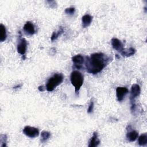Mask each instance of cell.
<instances>
[{"mask_svg": "<svg viewBox=\"0 0 147 147\" xmlns=\"http://www.w3.org/2000/svg\"><path fill=\"white\" fill-rule=\"evenodd\" d=\"M140 91H141V88L138 84H134L132 85L131 87L130 96V99L131 102L134 101L135 98L140 95Z\"/></svg>", "mask_w": 147, "mask_h": 147, "instance_id": "obj_6", "label": "cell"}, {"mask_svg": "<svg viewBox=\"0 0 147 147\" xmlns=\"http://www.w3.org/2000/svg\"><path fill=\"white\" fill-rule=\"evenodd\" d=\"M38 89L40 91H44V88L42 86H40L38 87Z\"/></svg>", "mask_w": 147, "mask_h": 147, "instance_id": "obj_21", "label": "cell"}, {"mask_svg": "<svg viewBox=\"0 0 147 147\" xmlns=\"http://www.w3.org/2000/svg\"><path fill=\"white\" fill-rule=\"evenodd\" d=\"M72 61L73 63L74 64L75 66L78 68L80 69L82 67V65L83 64L84 61V57L81 55H77L72 57Z\"/></svg>", "mask_w": 147, "mask_h": 147, "instance_id": "obj_8", "label": "cell"}, {"mask_svg": "<svg viewBox=\"0 0 147 147\" xmlns=\"http://www.w3.org/2000/svg\"><path fill=\"white\" fill-rule=\"evenodd\" d=\"M109 57L103 53H94L87 57L85 65L87 71L90 74L100 72L107 64Z\"/></svg>", "mask_w": 147, "mask_h": 147, "instance_id": "obj_1", "label": "cell"}, {"mask_svg": "<svg viewBox=\"0 0 147 147\" xmlns=\"http://www.w3.org/2000/svg\"><path fill=\"white\" fill-rule=\"evenodd\" d=\"M23 29L24 32L28 35L31 36L35 33L34 26L33 24L30 21H28L26 22L23 27Z\"/></svg>", "mask_w": 147, "mask_h": 147, "instance_id": "obj_9", "label": "cell"}, {"mask_svg": "<svg viewBox=\"0 0 147 147\" xmlns=\"http://www.w3.org/2000/svg\"><path fill=\"white\" fill-rule=\"evenodd\" d=\"M93 109H94V102L92 101H91L90 105H89V106H88V108L87 109V113H90L93 110Z\"/></svg>", "mask_w": 147, "mask_h": 147, "instance_id": "obj_20", "label": "cell"}, {"mask_svg": "<svg viewBox=\"0 0 147 147\" xmlns=\"http://www.w3.org/2000/svg\"><path fill=\"white\" fill-rule=\"evenodd\" d=\"M92 20V17L90 14H86L83 16L82 18V24L83 28H85L88 26Z\"/></svg>", "mask_w": 147, "mask_h": 147, "instance_id": "obj_11", "label": "cell"}, {"mask_svg": "<svg viewBox=\"0 0 147 147\" xmlns=\"http://www.w3.org/2000/svg\"><path fill=\"white\" fill-rule=\"evenodd\" d=\"M100 142V141L99 140L98 138V133L96 132H94L92 137L90 139V141L89 142V147H95L99 145Z\"/></svg>", "mask_w": 147, "mask_h": 147, "instance_id": "obj_12", "label": "cell"}, {"mask_svg": "<svg viewBox=\"0 0 147 147\" xmlns=\"http://www.w3.org/2000/svg\"><path fill=\"white\" fill-rule=\"evenodd\" d=\"M51 136V134L49 132L47 131H42L41 133V138L42 140V141H47Z\"/></svg>", "mask_w": 147, "mask_h": 147, "instance_id": "obj_18", "label": "cell"}, {"mask_svg": "<svg viewBox=\"0 0 147 147\" xmlns=\"http://www.w3.org/2000/svg\"><path fill=\"white\" fill-rule=\"evenodd\" d=\"M26 48H27L26 40L24 38H20L17 47V52L21 55L25 56V54L26 52Z\"/></svg>", "mask_w": 147, "mask_h": 147, "instance_id": "obj_5", "label": "cell"}, {"mask_svg": "<svg viewBox=\"0 0 147 147\" xmlns=\"http://www.w3.org/2000/svg\"><path fill=\"white\" fill-rule=\"evenodd\" d=\"M84 78L83 75L78 71H74L71 74V82L75 87V93H78L83 85Z\"/></svg>", "mask_w": 147, "mask_h": 147, "instance_id": "obj_2", "label": "cell"}, {"mask_svg": "<svg viewBox=\"0 0 147 147\" xmlns=\"http://www.w3.org/2000/svg\"><path fill=\"white\" fill-rule=\"evenodd\" d=\"M64 76L62 74H55L49 79L46 85V89L48 91H52L57 86L60 84L63 81Z\"/></svg>", "mask_w": 147, "mask_h": 147, "instance_id": "obj_3", "label": "cell"}, {"mask_svg": "<svg viewBox=\"0 0 147 147\" xmlns=\"http://www.w3.org/2000/svg\"><path fill=\"white\" fill-rule=\"evenodd\" d=\"M22 132L25 135L30 138H34L38 136L39 135L38 129L30 126H26L24 128Z\"/></svg>", "mask_w": 147, "mask_h": 147, "instance_id": "obj_4", "label": "cell"}, {"mask_svg": "<svg viewBox=\"0 0 147 147\" xmlns=\"http://www.w3.org/2000/svg\"><path fill=\"white\" fill-rule=\"evenodd\" d=\"M138 133L136 130H131L129 131L126 134V138L130 142L134 141L138 137Z\"/></svg>", "mask_w": 147, "mask_h": 147, "instance_id": "obj_13", "label": "cell"}, {"mask_svg": "<svg viewBox=\"0 0 147 147\" xmlns=\"http://www.w3.org/2000/svg\"><path fill=\"white\" fill-rule=\"evenodd\" d=\"M136 52V50L133 48H129V49H123V50L121 52V55L123 56H126V57H129L132 55H133Z\"/></svg>", "mask_w": 147, "mask_h": 147, "instance_id": "obj_15", "label": "cell"}, {"mask_svg": "<svg viewBox=\"0 0 147 147\" xmlns=\"http://www.w3.org/2000/svg\"><path fill=\"white\" fill-rule=\"evenodd\" d=\"M129 92V90L126 87H118L116 89V95L117 99L119 102H121Z\"/></svg>", "mask_w": 147, "mask_h": 147, "instance_id": "obj_7", "label": "cell"}, {"mask_svg": "<svg viewBox=\"0 0 147 147\" xmlns=\"http://www.w3.org/2000/svg\"><path fill=\"white\" fill-rule=\"evenodd\" d=\"M75 11V9L74 7H68V8H66L65 10V13L67 14H69V15H72L74 14Z\"/></svg>", "mask_w": 147, "mask_h": 147, "instance_id": "obj_19", "label": "cell"}, {"mask_svg": "<svg viewBox=\"0 0 147 147\" xmlns=\"http://www.w3.org/2000/svg\"><path fill=\"white\" fill-rule=\"evenodd\" d=\"M138 143L140 146H144L147 144V134L144 133L141 134L138 139Z\"/></svg>", "mask_w": 147, "mask_h": 147, "instance_id": "obj_16", "label": "cell"}, {"mask_svg": "<svg viewBox=\"0 0 147 147\" xmlns=\"http://www.w3.org/2000/svg\"><path fill=\"white\" fill-rule=\"evenodd\" d=\"M6 37L7 34L5 26L2 24H1L0 25V41H4L6 39Z\"/></svg>", "mask_w": 147, "mask_h": 147, "instance_id": "obj_14", "label": "cell"}, {"mask_svg": "<svg viewBox=\"0 0 147 147\" xmlns=\"http://www.w3.org/2000/svg\"><path fill=\"white\" fill-rule=\"evenodd\" d=\"M63 32H64V30H63V29L62 27H60L57 32H54L51 37V41H54V40H56L59 37V36H60L63 33Z\"/></svg>", "mask_w": 147, "mask_h": 147, "instance_id": "obj_17", "label": "cell"}, {"mask_svg": "<svg viewBox=\"0 0 147 147\" xmlns=\"http://www.w3.org/2000/svg\"><path fill=\"white\" fill-rule=\"evenodd\" d=\"M111 45L113 48L119 52H122L123 50V44L117 38H113L111 39Z\"/></svg>", "mask_w": 147, "mask_h": 147, "instance_id": "obj_10", "label": "cell"}]
</instances>
